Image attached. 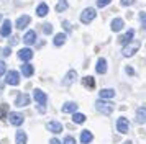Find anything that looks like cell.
Here are the masks:
<instances>
[{"label": "cell", "instance_id": "cell-1", "mask_svg": "<svg viewBox=\"0 0 146 144\" xmlns=\"http://www.w3.org/2000/svg\"><path fill=\"white\" fill-rule=\"evenodd\" d=\"M95 106H97V110H99L102 115H105V116H110L112 111H113V105L110 103V102H105L104 98L97 100V102H95Z\"/></svg>", "mask_w": 146, "mask_h": 144}, {"label": "cell", "instance_id": "cell-2", "mask_svg": "<svg viewBox=\"0 0 146 144\" xmlns=\"http://www.w3.org/2000/svg\"><path fill=\"white\" fill-rule=\"evenodd\" d=\"M33 97H35V100L38 102V105H40V111H41V113H44V110H46L48 95H46V93H44L43 90H40V89H35Z\"/></svg>", "mask_w": 146, "mask_h": 144}, {"label": "cell", "instance_id": "cell-3", "mask_svg": "<svg viewBox=\"0 0 146 144\" xmlns=\"http://www.w3.org/2000/svg\"><path fill=\"white\" fill-rule=\"evenodd\" d=\"M139 46H141V44H139L138 41H130L128 46H125L121 52H123V56H125V57H130V56H133V54L139 49Z\"/></svg>", "mask_w": 146, "mask_h": 144}, {"label": "cell", "instance_id": "cell-4", "mask_svg": "<svg viewBox=\"0 0 146 144\" xmlns=\"http://www.w3.org/2000/svg\"><path fill=\"white\" fill-rule=\"evenodd\" d=\"M94 18H95V10H94V8H90V7H89V8H86L84 12L80 13V21H82L84 25H89Z\"/></svg>", "mask_w": 146, "mask_h": 144}, {"label": "cell", "instance_id": "cell-5", "mask_svg": "<svg viewBox=\"0 0 146 144\" xmlns=\"http://www.w3.org/2000/svg\"><path fill=\"white\" fill-rule=\"evenodd\" d=\"M117 129H118L121 134H126V133H128L130 123H128V120H126L125 116H120L118 120H117Z\"/></svg>", "mask_w": 146, "mask_h": 144}, {"label": "cell", "instance_id": "cell-6", "mask_svg": "<svg viewBox=\"0 0 146 144\" xmlns=\"http://www.w3.org/2000/svg\"><path fill=\"white\" fill-rule=\"evenodd\" d=\"M5 82H7L8 85H18V84H20V75H18V72H17V71H10L7 74Z\"/></svg>", "mask_w": 146, "mask_h": 144}, {"label": "cell", "instance_id": "cell-7", "mask_svg": "<svg viewBox=\"0 0 146 144\" xmlns=\"http://www.w3.org/2000/svg\"><path fill=\"white\" fill-rule=\"evenodd\" d=\"M76 79H77V72L76 71H69L66 75H64V79H62V85H64V87H69V85L74 84Z\"/></svg>", "mask_w": 146, "mask_h": 144}, {"label": "cell", "instance_id": "cell-8", "mask_svg": "<svg viewBox=\"0 0 146 144\" xmlns=\"http://www.w3.org/2000/svg\"><path fill=\"white\" fill-rule=\"evenodd\" d=\"M15 105H17L18 108L27 106V105H30V97H28L27 93H20V95L17 97V100H15Z\"/></svg>", "mask_w": 146, "mask_h": 144}, {"label": "cell", "instance_id": "cell-9", "mask_svg": "<svg viewBox=\"0 0 146 144\" xmlns=\"http://www.w3.org/2000/svg\"><path fill=\"white\" fill-rule=\"evenodd\" d=\"M8 118H10V123L13 124V126H20V124H23V116H21L20 113L12 111V113L8 115Z\"/></svg>", "mask_w": 146, "mask_h": 144}, {"label": "cell", "instance_id": "cell-10", "mask_svg": "<svg viewBox=\"0 0 146 144\" xmlns=\"http://www.w3.org/2000/svg\"><path fill=\"white\" fill-rule=\"evenodd\" d=\"M136 123L145 124L146 123V106H141L136 110Z\"/></svg>", "mask_w": 146, "mask_h": 144}, {"label": "cell", "instance_id": "cell-11", "mask_svg": "<svg viewBox=\"0 0 146 144\" xmlns=\"http://www.w3.org/2000/svg\"><path fill=\"white\" fill-rule=\"evenodd\" d=\"M18 57H20L21 61H25V62H27V61H30V59L33 57V51H31L30 48L20 49V51H18Z\"/></svg>", "mask_w": 146, "mask_h": 144}, {"label": "cell", "instance_id": "cell-12", "mask_svg": "<svg viewBox=\"0 0 146 144\" xmlns=\"http://www.w3.org/2000/svg\"><path fill=\"white\" fill-rule=\"evenodd\" d=\"M30 21H31V18L28 15H23V17H20V18L17 20V28L18 30H23V28H27L30 25Z\"/></svg>", "mask_w": 146, "mask_h": 144}, {"label": "cell", "instance_id": "cell-13", "mask_svg": "<svg viewBox=\"0 0 146 144\" xmlns=\"http://www.w3.org/2000/svg\"><path fill=\"white\" fill-rule=\"evenodd\" d=\"M10 33H12V21L10 20H5L3 21V26L0 28V34L2 36H10Z\"/></svg>", "mask_w": 146, "mask_h": 144}, {"label": "cell", "instance_id": "cell-14", "mask_svg": "<svg viewBox=\"0 0 146 144\" xmlns=\"http://www.w3.org/2000/svg\"><path fill=\"white\" fill-rule=\"evenodd\" d=\"M23 41H25L27 44H33V43H36V31H33V30L27 31V34L23 36Z\"/></svg>", "mask_w": 146, "mask_h": 144}, {"label": "cell", "instance_id": "cell-15", "mask_svg": "<svg viewBox=\"0 0 146 144\" xmlns=\"http://www.w3.org/2000/svg\"><path fill=\"white\" fill-rule=\"evenodd\" d=\"M48 129L54 134H58V133H62V124L58 121H51V123H48Z\"/></svg>", "mask_w": 146, "mask_h": 144}, {"label": "cell", "instance_id": "cell-16", "mask_svg": "<svg viewBox=\"0 0 146 144\" xmlns=\"http://www.w3.org/2000/svg\"><path fill=\"white\" fill-rule=\"evenodd\" d=\"M62 113H74V111L77 110V105L76 103H72V102H67V103H64L62 105Z\"/></svg>", "mask_w": 146, "mask_h": 144}, {"label": "cell", "instance_id": "cell-17", "mask_svg": "<svg viewBox=\"0 0 146 144\" xmlns=\"http://www.w3.org/2000/svg\"><path fill=\"white\" fill-rule=\"evenodd\" d=\"M21 72H23V75H25V77H31V75H33V72H35V69H33V65L31 64H23L21 65Z\"/></svg>", "mask_w": 146, "mask_h": 144}, {"label": "cell", "instance_id": "cell-18", "mask_svg": "<svg viewBox=\"0 0 146 144\" xmlns=\"http://www.w3.org/2000/svg\"><path fill=\"white\" fill-rule=\"evenodd\" d=\"M95 69H97V72H99V74H105L107 72V61L104 57L102 59H99V61H97V67H95Z\"/></svg>", "mask_w": 146, "mask_h": 144}, {"label": "cell", "instance_id": "cell-19", "mask_svg": "<svg viewBox=\"0 0 146 144\" xmlns=\"http://www.w3.org/2000/svg\"><path fill=\"white\" fill-rule=\"evenodd\" d=\"M82 85H84L86 89H94V85H95V80H94L92 75H86V77L82 79Z\"/></svg>", "mask_w": 146, "mask_h": 144}, {"label": "cell", "instance_id": "cell-20", "mask_svg": "<svg viewBox=\"0 0 146 144\" xmlns=\"http://www.w3.org/2000/svg\"><path fill=\"white\" fill-rule=\"evenodd\" d=\"M92 139H94V136H92V133H90L89 129L82 131V134H80V141H82L84 144H89Z\"/></svg>", "mask_w": 146, "mask_h": 144}, {"label": "cell", "instance_id": "cell-21", "mask_svg": "<svg viewBox=\"0 0 146 144\" xmlns=\"http://www.w3.org/2000/svg\"><path fill=\"white\" fill-rule=\"evenodd\" d=\"M100 98H113L115 97V90H112V89H104V90L99 92Z\"/></svg>", "mask_w": 146, "mask_h": 144}, {"label": "cell", "instance_id": "cell-22", "mask_svg": "<svg viewBox=\"0 0 146 144\" xmlns=\"http://www.w3.org/2000/svg\"><path fill=\"white\" fill-rule=\"evenodd\" d=\"M110 28H112V31H120V30L123 28V20L121 18H115L112 21V26H110Z\"/></svg>", "mask_w": 146, "mask_h": 144}, {"label": "cell", "instance_id": "cell-23", "mask_svg": "<svg viewBox=\"0 0 146 144\" xmlns=\"http://www.w3.org/2000/svg\"><path fill=\"white\" fill-rule=\"evenodd\" d=\"M133 36H135V31H133V30H128V31L120 38V43H123V44H125V43H130L133 39Z\"/></svg>", "mask_w": 146, "mask_h": 144}, {"label": "cell", "instance_id": "cell-24", "mask_svg": "<svg viewBox=\"0 0 146 144\" xmlns=\"http://www.w3.org/2000/svg\"><path fill=\"white\" fill-rule=\"evenodd\" d=\"M48 12H49V8H48L46 3H40L38 8H36V13H38V17H46Z\"/></svg>", "mask_w": 146, "mask_h": 144}, {"label": "cell", "instance_id": "cell-25", "mask_svg": "<svg viewBox=\"0 0 146 144\" xmlns=\"http://www.w3.org/2000/svg\"><path fill=\"white\" fill-rule=\"evenodd\" d=\"M66 34L64 33H59V34H56L54 36V46H62L64 43H66Z\"/></svg>", "mask_w": 146, "mask_h": 144}, {"label": "cell", "instance_id": "cell-26", "mask_svg": "<svg viewBox=\"0 0 146 144\" xmlns=\"http://www.w3.org/2000/svg\"><path fill=\"white\" fill-rule=\"evenodd\" d=\"M72 121L74 123H77V124H82L84 121H86V115H82V113H76V111H74Z\"/></svg>", "mask_w": 146, "mask_h": 144}, {"label": "cell", "instance_id": "cell-27", "mask_svg": "<svg viewBox=\"0 0 146 144\" xmlns=\"http://www.w3.org/2000/svg\"><path fill=\"white\" fill-rule=\"evenodd\" d=\"M17 144H27V133L25 131L17 133Z\"/></svg>", "mask_w": 146, "mask_h": 144}, {"label": "cell", "instance_id": "cell-28", "mask_svg": "<svg viewBox=\"0 0 146 144\" xmlns=\"http://www.w3.org/2000/svg\"><path fill=\"white\" fill-rule=\"evenodd\" d=\"M67 7H69V5H67L66 0H59V2H58V5H56V12H64Z\"/></svg>", "mask_w": 146, "mask_h": 144}, {"label": "cell", "instance_id": "cell-29", "mask_svg": "<svg viewBox=\"0 0 146 144\" xmlns=\"http://www.w3.org/2000/svg\"><path fill=\"white\" fill-rule=\"evenodd\" d=\"M44 28H43V31L46 33V34H49V33H53V25L51 23H46V25H43Z\"/></svg>", "mask_w": 146, "mask_h": 144}, {"label": "cell", "instance_id": "cell-30", "mask_svg": "<svg viewBox=\"0 0 146 144\" xmlns=\"http://www.w3.org/2000/svg\"><path fill=\"white\" fill-rule=\"evenodd\" d=\"M112 0H97V7H100V8H104V7H107L108 3H110Z\"/></svg>", "mask_w": 146, "mask_h": 144}, {"label": "cell", "instance_id": "cell-31", "mask_svg": "<svg viewBox=\"0 0 146 144\" xmlns=\"http://www.w3.org/2000/svg\"><path fill=\"white\" fill-rule=\"evenodd\" d=\"M139 21H141L143 28H146V13H145V12H141V13H139Z\"/></svg>", "mask_w": 146, "mask_h": 144}, {"label": "cell", "instance_id": "cell-32", "mask_svg": "<svg viewBox=\"0 0 146 144\" xmlns=\"http://www.w3.org/2000/svg\"><path fill=\"white\" fill-rule=\"evenodd\" d=\"M5 71H7V64H5L3 61H0V77L5 74Z\"/></svg>", "mask_w": 146, "mask_h": 144}, {"label": "cell", "instance_id": "cell-33", "mask_svg": "<svg viewBox=\"0 0 146 144\" xmlns=\"http://www.w3.org/2000/svg\"><path fill=\"white\" fill-rule=\"evenodd\" d=\"M62 26H64V30H66V31H71V28H72V26H71V23H69L67 20H64V21H62Z\"/></svg>", "mask_w": 146, "mask_h": 144}, {"label": "cell", "instance_id": "cell-34", "mask_svg": "<svg viewBox=\"0 0 146 144\" xmlns=\"http://www.w3.org/2000/svg\"><path fill=\"white\" fill-rule=\"evenodd\" d=\"M133 3H135V0H121V5L123 7H130Z\"/></svg>", "mask_w": 146, "mask_h": 144}, {"label": "cell", "instance_id": "cell-35", "mask_svg": "<svg viewBox=\"0 0 146 144\" xmlns=\"http://www.w3.org/2000/svg\"><path fill=\"white\" fill-rule=\"evenodd\" d=\"M62 144H76V141H74V137L67 136L66 139H64V143H62Z\"/></svg>", "mask_w": 146, "mask_h": 144}, {"label": "cell", "instance_id": "cell-36", "mask_svg": "<svg viewBox=\"0 0 146 144\" xmlns=\"http://www.w3.org/2000/svg\"><path fill=\"white\" fill-rule=\"evenodd\" d=\"M5 110H7V106H5V105H2V106H0V116H2V118L5 116Z\"/></svg>", "mask_w": 146, "mask_h": 144}, {"label": "cell", "instance_id": "cell-37", "mask_svg": "<svg viewBox=\"0 0 146 144\" xmlns=\"http://www.w3.org/2000/svg\"><path fill=\"white\" fill-rule=\"evenodd\" d=\"M10 52H12V49H10V48H5V49H3V52H2V54H3V56L7 57V56H10Z\"/></svg>", "mask_w": 146, "mask_h": 144}, {"label": "cell", "instance_id": "cell-38", "mask_svg": "<svg viewBox=\"0 0 146 144\" xmlns=\"http://www.w3.org/2000/svg\"><path fill=\"white\" fill-rule=\"evenodd\" d=\"M126 74H130V75H133V74H135V71H133L131 67H126Z\"/></svg>", "mask_w": 146, "mask_h": 144}, {"label": "cell", "instance_id": "cell-39", "mask_svg": "<svg viewBox=\"0 0 146 144\" xmlns=\"http://www.w3.org/2000/svg\"><path fill=\"white\" fill-rule=\"evenodd\" d=\"M10 43H12V44H17V43H18V38H17V36H13V38H12V41H10Z\"/></svg>", "mask_w": 146, "mask_h": 144}, {"label": "cell", "instance_id": "cell-40", "mask_svg": "<svg viewBox=\"0 0 146 144\" xmlns=\"http://www.w3.org/2000/svg\"><path fill=\"white\" fill-rule=\"evenodd\" d=\"M49 144H61V143L58 141V139H51V141H49Z\"/></svg>", "mask_w": 146, "mask_h": 144}, {"label": "cell", "instance_id": "cell-41", "mask_svg": "<svg viewBox=\"0 0 146 144\" xmlns=\"http://www.w3.org/2000/svg\"><path fill=\"white\" fill-rule=\"evenodd\" d=\"M123 144H131V141H126V143H123Z\"/></svg>", "mask_w": 146, "mask_h": 144}, {"label": "cell", "instance_id": "cell-42", "mask_svg": "<svg viewBox=\"0 0 146 144\" xmlns=\"http://www.w3.org/2000/svg\"><path fill=\"white\" fill-rule=\"evenodd\" d=\"M0 20H2V15H0Z\"/></svg>", "mask_w": 146, "mask_h": 144}]
</instances>
